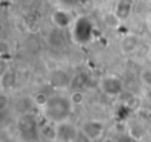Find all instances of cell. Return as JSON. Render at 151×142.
Here are the masks:
<instances>
[{
  "instance_id": "6da1fadb",
  "label": "cell",
  "mask_w": 151,
  "mask_h": 142,
  "mask_svg": "<svg viewBox=\"0 0 151 142\" xmlns=\"http://www.w3.org/2000/svg\"><path fill=\"white\" fill-rule=\"evenodd\" d=\"M72 105L69 97H64V96H53L49 97L47 105L41 109L44 117L52 124H60V122L68 121L69 116L72 113Z\"/></svg>"
},
{
  "instance_id": "7a4b0ae2",
  "label": "cell",
  "mask_w": 151,
  "mask_h": 142,
  "mask_svg": "<svg viewBox=\"0 0 151 142\" xmlns=\"http://www.w3.org/2000/svg\"><path fill=\"white\" fill-rule=\"evenodd\" d=\"M93 23L89 17L81 16L76 19L72 25V36L77 44H88L93 36Z\"/></svg>"
},
{
  "instance_id": "3957f363",
  "label": "cell",
  "mask_w": 151,
  "mask_h": 142,
  "mask_svg": "<svg viewBox=\"0 0 151 142\" xmlns=\"http://www.w3.org/2000/svg\"><path fill=\"white\" fill-rule=\"evenodd\" d=\"M99 89L106 97L115 98L119 97L125 90V82L117 74H106L99 81Z\"/></svg>"
},
{
  "instance_id": "277c9868",
  "label": "cell",
  "mask_w": 151,
  "mask_h": 142,
  "mask_svg": "<svg viewBox=\"0 0 151 142\" xmlns=\"http://www.w3.org/2000/svg\"><path fill=\"white\" fill-rule=\"evenodd\" d=\"M105 132V122L101 120H88L81 125V133L89 141H97Z\"/></svg>"
},
{
  "instance_id": "5b68a950",
  "label": "cell",
  "mask_w": 151,
  "mask_h": 142,
  "mask_svg": "<svg viewBox=\"0 0 151 142\" xmlns=\"http://www.w3.org/2000/svg\"><path fill=\"white\" fill-rule=\"evenodd\" d=\"M19 130L25 140H32L36 137L37 122L31 113L21 114L20 120H19Z\"/></svg>"
},
{
  "instance_id": "8992f818",
  "label": "cell",
  "mask_w": 151,
  "mask_h": 142,
  "mask_svg": "<svg viewBox=\"0 0 151 142\" xmlns=\"http://www.w3.org/2000/svg\"><path fill=\"white\" fill-rule=\"evenodd\" d=\"M56 134L55 137L58 138L60 141L63 142H76L78 137V130L74 125L69 124L68 121L60 122V124H56Z\"/></svg>"
},
{
  "instance_id": "52a82bcc",
  "label": "cell",
  "mask_w": 151,
  "mask_h": 142,
  "mask_svg": "<svg viewBox=\"0 0 151 142\" xmlns=\"http://www.w3.org/2000/svg\"><path fill=\"white\" fill-rule=\"evenodd\" d=\"M50 20L52 23L57 27L58 29H65V28H69V27L73 25L74 23V17L69 11L66 9H56L55 12L52 13L50 16Z\"/></svg>"
},
{
  "instance_id": "ba28073f",
  "label": "cell",
  "mask_w": 151,
  "mask_h": 142,
  "mask_svg": "<svg viewBox=\"0 0 151 142\" xmlns=\"http://www.w3.org/2000/svg\"><path fill=\"white\" fill-rule=\"evenodd\" d=\"M139 47H141V40L134 33L125 35L123 39L121 40V52L126 56L135 55L139 50Z\"/></svg>"
},
{
  "instance_id": "9c48e42d",
  "label": "cell",
  "mask_w": 151,
  "mask_h": 142,
  "mask_svg": "<svg viewBox=\"0 0 151 142\" xmlns=\"http://www.w3.org/2000/svg\"><path fill=\"white\" fill-rule=\"evenodd\" d=\"M70 80H72V76H69V73L66 71L56 69L49 76V84L52 85L53 88L61 89V88L70 86Z\"/></svg>"
},
{
  "instance_id": "30bf717a",
  "label": "cell",
  "mask_w": 151,
  "mask_h": 142,
  "mask_svg": "<svg viewBox=\"0 0 151 142\" xmlns=\"http://www.w3.org/2000/svg\"><path fill=\"white\" fill-rule=\"evenodd\" d=\"M133 8H134L133 0H118L113 12L115 13V16H117L121 21H125L131 16Z\"/></svg>"
},
{
  "instance_id": "8fae6325",
  "label": "cell",
  "mask_w": 151,
  "mask_h": 142,
  "mask_svg": "<svg viewBox=\"0 0 151 142\" xmlns=\"http://www.w3.org/2000/svg\"><path fill=\"white\" fill-rule=\"evenodd\" d=\"M89 81H90L89 74L85 72H80V73H76L74 76H72L70 88L73 90H83L89 85Z\"/></svg>"
},
{
  "instance_id": "7c38bea8",
  "label": "cell",
  "mask_w": 151,
  "mask_h": 142,
  "mask_svg": "<svg viewBox=\"0 0 151 142\" xmlns=\"http://www.w3.org/2000/svg\"><path fill=\"white\" fill-rule=\"evenodd\" d=\"M16 81H17V77H16V73L13 71L8 69V71L3 72L1 77H0V86H1L3 92H5V90H8V89H12V88H15Z\"/></svg>"
},
{
  "instance_id": "4fadbf2b",
  "label": "cell",
  "mask_w": 151,
  "mask_h": 142,
  "mask_svg": "<svg viewBox=\"0 0 151 142\" xmlns=\"http://www.w3.org/2000/svg\"><path fill=\"white\" fill-rule=\"evenodd\" d=\"M69 100H70L73 108L74 106H81L86 101V94L83 90H72V93L69 94Z\"/></svg>"
},
{
  "instance_id": "5bb4252c",
  "label": "cell",
  "mask_w": 151,
  "mask_h": 142,
  "mask_svg": "<svg viewBox=\"0 0 151 142\" xmlns=\"http://www.w3.org/2000/svg\"><path fill=\"white\" fill-rule=\"evenodd\" d=\"M32 100H33L35 106H39V108L42 109L45 105H47L49 97H48V94H47V93H44V92H37V93H35V94H33Z\"/></svg>"
},
{
  "instance_id": "9a60e30c",
  "label": "cell",
  "mask_w": 151,
  "mask_h": 142,
  "mask_svg": "<svg viewBox=\"0 0 151 142\" xmlns=\"http://www.w3.org/2000/svg\"><path fill=\"white\" fill-rule=\"evenodd\" d=\"M139 80H141V82L145 86L151 89V69L150 68L142 69L141 73H139Z\"/></svg>"
},
{
  "instance_id": "2e32d148",
  "label": "cell",
  "mask_w": 151,
  "mask_h": 142,
  "mask_svg": "<svg viewBox=\"0 0 151 142\" xmlns=\"http://www.w3.org/2000/svg\"><path fill=\"white\" fill-rule=\"evenodd\" d=\"M5 102H7V96L1 93V96H0V108L1 109H5Z\"/></svg>"
},
{
  "instance_id": "e0dca14e",
  "label": "cell",
  "mask_w": 151,
  "mask_h": 142,
  "mask_svg": "<svg viewBox=\"0 0 151 142\" xmlns=\"http://www.w3.org/2000/svg\"><path fill=\"white\" fill-rule=\"evenodd\" d=\"M146 25H147V29L151 32V13L146 17Z\"/></svg>"
}]
</instances>
